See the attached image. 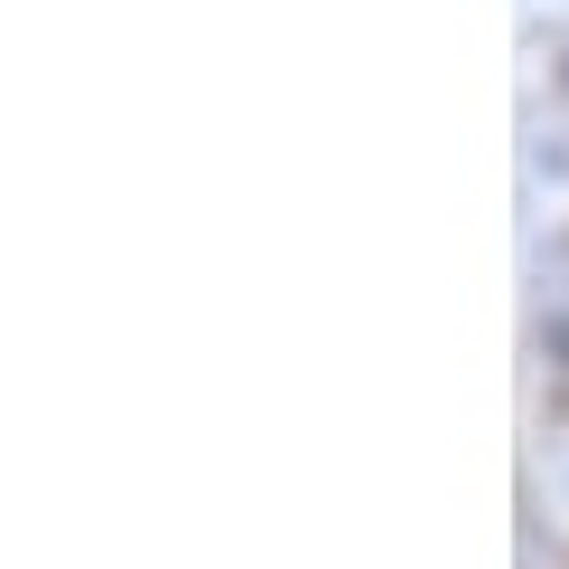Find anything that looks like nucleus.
<instances>
[{"instance_id": "nucleus-1", "label": "nucleus", "mask_w": 569, "mask_h": 569, "mask_svg": "<svg viewBox=\"0 0 569 569\" xmlns=\"http://www.w3.org/2000/svg\"><path fill=\"white\" fill-rule=\"evenodd\" d=\"M550 351L569 361V266H560V284H550Z\"/></svg>"}]
</instances>
